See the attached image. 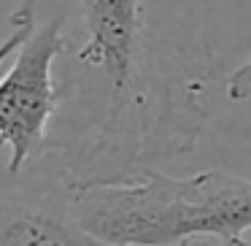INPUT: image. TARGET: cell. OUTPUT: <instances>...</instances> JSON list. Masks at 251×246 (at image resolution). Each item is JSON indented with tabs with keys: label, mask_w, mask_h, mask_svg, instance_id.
Returning <instances> with one entry per match:
<instances>
[{
	"label": "cell",
	"mask_w": 251,
	"mask_h": 246,
	"mask_svg": "<svg viewBox=\"0 0 251 246\" xmlns=\"http://www.w3.org/2000/svg\"><path fill=\"white\" fill-rule=\"evenodd\" d=\"M60 27L51 163L71 190L159 170L200 141L211 0H38Z\"/></svg>",
	"instance_id": "6da1fadb"
},
{
	"label": "cell",
	"mask_w": 251,
	"mask_h": 246,
	"mask_svg": "<svg viewBox=\"0 0 251 246\" xmlns=\"http://www.w3.org/2000/svg\"><path fill=\"white\" fill-rule=\"evenodd\" d=\"M71 206L76 222L111 246H251V179L222 168L192 176L143 170L71 190Z\"/></svg>",
	"instance_id": "7a4b0ae2"
},
{
	"label": "cell",
	"mask_w": 251,
	"mask_h": 246,
	"mask_svg": "<svg viewBox=\"0 0 251 246\" xmlns=\"http://www.w3.org/2000/svg\"><path fill=\"white\" fill-rule=\"evenodd\" d=\"M60 27L51 17L38 14L8 71L0 76V154L8 152V176L25 173L51 152V127L60 109Z\"/></svg>",
	"instance_id": "3957f363"
},
{
	"label": "cell",
	"mask_w": 251,
	"mask_h": 246,
	"mask_svg": "<svg viewBox=\"0 0 251 246\" xmlns=\"http://www.w3.org/2000/svg\"><path fill=\"white\" fill-rule=\"evenodd\" d=\"M11 181H0V246H111L76 222L71 187L57 168L46 184Z\"/></svg>",
	"instance_id": "277c9868"
},
{
	"label": "cell",
	"mask_w": 251,
	"mask_h": 246,
	"mask_svg": "<svg viewBox=\"0 0 251 246\" xmlns=\"http://www.w3.org/2000/svg\"><path fill=\"white\" fill-rule=\"evenodd\" d=\"M14 11H17V17H19V27L14 30V35L6 41V44L0 46V65L11 60V57L19 52V46L25 44V38L30 35L35 19H38V0H22Z\"/></svg>",
	"instance_id": "5b68a950"
},
{
	"label": "cell",
	"mask_w": 251,
	"mask_h": 246,
	"mask_svg": "<svg viewBox=\"0 0 251 246\" xmlns=\"http://www.w3.org/2000/svg\"><path fill=\"white\" fill-rule=\"evenodd\" d=\"M227 98L235 103L251 100V57H246L232 71V76L227 79Z\"/></svg>",
	"instance_id": "8992f818"
},
{
	"label": "cell",
	"mask_w": 251,
	"mask_h": 246,
	"mask_svg": "<svg viewBox=\"0 0 251 246\" xmlns=\"http://www.w3.org/2000/svg\"><path fill=\"white\" fill-rule=\"evenodd\" d=\"M17 27H19V17H17V11H14V14H0V46H3L8 38H11Z\"/></svg>",
	"instance_id": "52a82bcc"
}]
</instances>
